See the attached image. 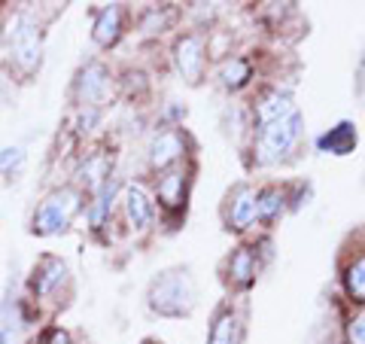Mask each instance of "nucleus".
Here are the masks:
<instances>
[{"instance_id":"20e7f679","label":"nucleus","mask_w":365,"mask_h":344,"mask_svg":"<svg viewBox=\"0 0 365 344\" xmlns=\"http://www.w3.org/2000/svg\"><path fill=\"white\" fill-rule=\"evenodd\" d=\"M302 131H304V119L299 110L287 119H277L265 125V128H259V162L274 165L289 158V153L302 143Z\"/></svg>"},{"instance_id":"f257e3e1","label":"nucleus","mask_w":365,"mask_h":344,"mask_svg":"<svg viewBox=\"0 0 365 344\" xmlns=\"http://www.w3.org/2000/svg\"><path fill=\"white\" fill-rule=\"evenodd\" d=\"M146 305H150L153 314L168 317V320L189 317L198 305V286H195L192 271L186 265L158 271L150 280V290H146Z\"/></svg>"},{"instance_id":"39448f33","label":"nucleus","mask_w":365,"mask_h":344,"mask_svg":"<svg viewBox=\"0 0 365 344\" xmlns=\"http://www.w3.org/2000/svg\"><path fill=\"white\" fill-rule=\"evenodd\" d=\"M110 86H113V76L107 71V64L88 61L86 67H79L76 83H73V95L79 101V107L101 110L107 104V98H110Z\"/></svg>"},{"instance_id":"4468645a","label":"nucleus","mask_w":365,"mask_h":344,"mask_svg":"<svg viewBox=\"0 0 365 344\" xmlns=\"http://www.w3.org/2000/svg\"><path fill=\"white\" fill-rule=\"evenodd\" d=\"M317 150L329 156H350L356 150V125L353 122H338L335 128L317 137Z\"/></svg>"},{"instance_id":"f3484780","label":"nucleus","mask_w":365,"mask_h":344,"mask_svg":"<svg viewBox=\"0 0 365 344\" xmlns=\"http://www.w3.org/2000/svg\"><path fill=\"white\" fill-rule=\"evenodd\" d=\"M204 344H237V314L232 305H220L213 314V323L207 329Z\"/></svg>"},{"instance_id":"6e6552de","label":"nucleus","mask_w":365,"mask_h":344,"mask_svg":"<svg viewBox=\"0 0 365 344\" xmlns=\"http://www.w3.org/2000/svg\"><path fill=\"white\" fill-rule=\"evenodd\" d=\"M186 156V137L177 128L158 131L150 143V168L153 171H170L174 165H180V158Z\"/></svg>"},{"instance_id":"412c9836","label":"nucleus","mask_w":365,"mask_h":344,"mask_svg":"<svg viewBox=\"0 0 365 344\" xmlns=\"http://www.w3.org/2000/svg\"><path fill=\"white\" fill-rule=\"evenodd\" d=\"M25 168V146H4L0 150V174L16 177Z\"/></svg>"},{"instance_id":"2eb2a0df","label":"nucleus","mask_w":365,"mask_h":344,"mask_svg":"<svg viewBox=\"0 0 365 344\" xmlns=\"http://www.w3.org/2000/svg\"><path fill=\"white\" fill-rule=\"evenodd\" d=\"M287 201H289V195L283 186H265V189H259V201H256V220L262 226H274L277 223V216H283V211H287Z\"/></svg>"},{"instance_id":"9d476101","label":"nucleus","mask_w":365,"mask_h":344,"mask_svg":"<svg viewBox=\"0 0 365 344\" xmlns=\"http://www.w3.org/2000/svg\"><path fill=\"white\" fill-rule=\"evenodd\" d=\"M225 278L235 290H250L259 278V262L250 247H235L225 259Z\"/></svg>"},{"instance_id":"1a4fd4ad","label":"nucleus","mask_w":365,"mask_h":344,"mask_svg":"<svg viewBox=\"0 0 365 344\" xmlns=\"http://www.w3.org/2000/svg\"><path fill=\"white\" fill-rule=\"evenodd\" d=\"M295 113V101L289 91L283 88H268L262 91L253 104V119H256V128H265V125L277 122V119H287Z\"/></svg>"},{"instance_id":"423d86ee","label":"nucleus","mask_w":365,"mask_h":344,"mask_svg":"<svg viewBox=\"0 0 365 344\" xmlns=\"http://www.w3.org/2000/svg\"><path fill=\"white\" fill-rule=\"evenodd\" d=\"M256 201H259V189L250 183H237L228 189L225 204H222V220L228 232H247L256 223Z\"/></svg>"},{"instance_id":"aec40b11","label":"nucleus","mask_w":365,"mask_h":344,"mask_svg":"<svg viewBox=\"0 0 365 344\" xmlns=\"http://www.w3.org/2000/svg\"><path fill=\"white\" fill-rule=\"evenodd\" d=\"M113 198H116V180H104L101 186L95 189V201H91V208H88V220L95 228H101L107 223V216H110V208H113Z\"/></svg>"},{"instance_id":"f8f14e48","label":"nucleus","mask_w":365,"mask_h":344,"mask_svg":"<svg viewBox=\"0 0 365 344\" xmlns=\"http://www.w3.org/2000/svg\"><path fill=\"white\" fill-rule=\"evenodd\" d=\"M125 220H128V226L137 228V232H146L155 220V204L140 186H131L125 192Z\"/></svg>"},{"instance_id":"5701e85b","label":"nucleus","mask_w":365,"mask_h":344,"mask_svg":"<svg viewBox=\"0 0 365 344\" xmlns=\"http://www.w3.org/2000/svg\"><path fill=\"white\" fill-rule=\"evenodd\" d=\"M356 91L365 95V59L359 61V71H356Z\"/></svg>"},{"instance_id":"0eeeda50","label":"nucleus","mask_w":365,"mask_h":344,"mask_svg":"<svg viewBox=\"0 0 365 344\" xmlns=\"http://www.w3.org/2000/svg\"><path fill=\"white\" fill-rule=\"evenodd\" d=\"M174 64L180 76L189 86H198L204 79V64H207V46L201 34H182L174 43Z\"/></svg>"},{"instance_id":"393cba45","label":"nucleus","mask_w":365,"mask_h":344,"mask_svg":"<svg viewBox=\"0 0 365 344\" xmlns=\"http://www.w3.org/2000/svg\"><path fill=\"white\" fill-rule=\"evenodd\" d=\"M140 344H162V341H155V338H143Z\"/></svg>"},{"instance_id":"dca6fc26","label":"nucleus","mask_w":365,"mask_h":344,"mask_svg":"<svg viewBox=\"0 0 365 344\" xmlns=\"http://www.w3.org/2000/svg\"><path fill=\"white\" fill-rule=\"evenodd\" d=\"M216 79H220V86L225 91H241L250 79H253V64L241 55H232V59H225L220 64V71H216Z\"/></svg>"},{"instance_id":"a211bd4d","label":"nucleus","mask_w":365,"mask_h":344,"mask_svg":"<svg viewBox=\"0 0 365 344\" xmlns=\"http://www.w3.org/2000/svg\"><path fill=\"white\" fill-rule=\"evenodd\" d=\"M155 195H158V201H162V208H168V211L180 208L182 198H186V174H182L180 168L165 171V177L158 180V186H155Z\"/></svg>"},{"instance_id":"4be33fe9","label":"nucleus","mask_w":365,"mask_h":344,"mask_svg":"<svg viewBox=\"0 0 365 344\" xmlns=\"http://www.w3.org/2000/svg\"><path fill=\"white\" fill-rule=\"evenodd\" d=\"M350 344H365V317L350 320Z\"/></svg>"},{"instance_id":"7ed1b4c3","label":"nucleus","mask_w":365,"mask_h":344,"mask_svg":"<svg viewBox=\"0 0 365 344\" xmlns=\"http://www.w3.org/2000/svg\"><path fill=\"white\" fill-rule=\"evenodd\" d=\"M9 55L25 76H34L43 64V28L31 13H19L9 25Z\"/></svg>"},{"instance_id":"f03ea898","label":"nucleus","mask_w":365,"mask_h":344,"mask_svg":"<svg viewBox=\"0 0 365 344\" xmlns=\"http://www.w3.org/2000/svg\"><path fill=\"white\" fill-rule=\"evenodd\" d=\"M79 211H83V192H79L76 186H61V189L46 195V198L40 201V208L34 211L31 232L40 235V238L61 235V232H67V226L73 223V216Z\"/></svg>"},{"instance_id":"b1692460","label":"nucleus","mask_w":365,"mask_h":344,"mask_svg":"<svg viewBox=\"0 0 365 344\" xmlns=\"http://www.w3.org/2000/svg\"><path fill=\"white\" fill-rule=\"evenodd\" d=\"M0 344H9V329L0 326Z\"/></svg>"},{"instance_id":"6ab92c4d","label":"nucleus","mask_w":365,"mask_h":344,"mask_svg":"<svg viewBox=\"0 0 365 344\" xmlns=\"http://www.w3.org/2000/svg\"><path fill=\"white\" fill-rule=\"evenodd\" d=\"M341 280H344V293L353 305H362L365 308V250L362 253L353 256L347 265H344V274H341Z\"/></svg>"},{"instance_id":"9b49d317","label":"nucleus","mask_w":365,"mask_h":344,"mask_svg":"<svg viewBox=\"0 0 365 344\" xmlns=\"http://www.w3.org/2000/svg\"><path fill=\"white\" fill-rule=\"evenodd\" d=\"M125 28V6L122 4H110L95 16V25H91V40H95L101 49H110L116 46Z\"/></svg>"},{"instance_id":"ddd939ff","label":"nucleus","mask_w":365,"mask_h":344,"mask_svg":"<svg viewBox=\"0 0 365 344\" xmlns=\"http://www.w3.org/2000/svg\"><path fill=\"white\" fill-rule=\"evenodd\" d=\"M64 274H67V265L61 259L43 256L37 265H34V271H31V293L37 295V299H43V295H49L55 286L64 280Z\"/></svg>"}]
</instances>
